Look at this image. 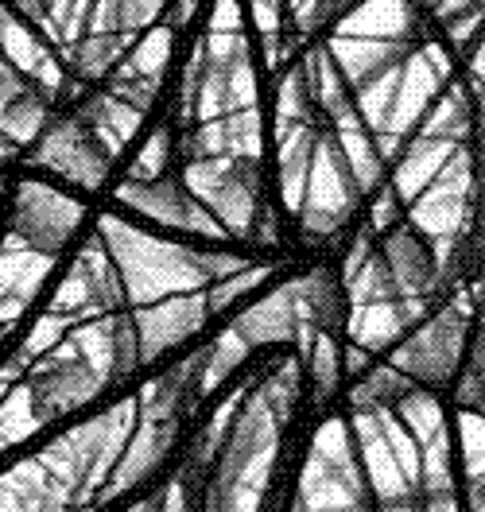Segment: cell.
<instances>
[{
	"label": "cell",
	"instance_id": "6da1fadb",
	"mask_svg": "<svg viewBox=\"0 0 485 512\" xmlns=\"http://www.w3.org/2000/svg\"><path fill=\"white\" fill-rule=\"evenodd\" d=\"M373 268L381 276V295L388 299H423V295L443 288L439 253L412 225H400L388 233Z\"/></svg>",
	"mask_w": 485,
	"mask_h": 512
},
{
	"label": "cell",
	"instance_id": "7a4b0ae2",
	"mask_svg": "<svg viewBox=\"0 0 485 512\" xmlns=\"http://www.w3.org/2000/svg\"><path fill=\"white\" fill-rule=\"evenodd\" d=\"M462 346H466V315L447 307L427 322L412 342H404V350L396 353V369L408 381L435 384L454 369V361L462 357Z\"/></svg>",
	"mask_w": 485,
	"mask_h": 512
},
{
	"label": "cell",
	"instance_id": "3957f363",
	"mask_svg": "<svg viewBox=\"0 0 485 512\" xmlns=\"http://www.w3.org/2000/svg\"><path fill=\"white\" fill-rule=\"evenodd\" d=\"M97 373L86 361H51L32 377V412L35 419H51L74 412L78 404L97 396Z\"/></svg>",
	"mask_w": 485,
	"mask_h": 512
},
{
	"label": "cell",
	"instance_id": "277c9868",
	"mask_svg": "<svg viewBox=\"0 0 485 512\" xmlns=\"http://www.w3.org/2000/svg\"><path fill=\"white\" fill-rule=\"evenodd\" d=\"M101 342H105V361H109V381H125L136 361H140V334H136V322L121 311L117 319L101 330Z\"/></svg>",
	"mask_w": 485,
	"mask_h": 512
},
{
	"label": "cell",
	"instance_id": "5b68a950",
	"mask_svg": "<svg viewBox=\"0 0 485 512\" xmlns=\"http://www.w3.org/2000/svg\"><path fill=\"white\" fill-rule=\"evenodd\" d=\"M412 388H416V381H408L400 369H377L373 377H369V384L361 388V404H377V408H385V404H400L404 396H412Z\"/></svg>",
	"mask_w": 485,
	"mask_h": 512
},
{
	"label": "cell",
	"instance_id": "8992f818",
	"mask_svg": "<svg viewBox=\"0 0 485 512\" xmlns=\"http://www.w3.org/2000/svg\"><path fill=\"white\" fill-rule=\"evenodd\" d=\"M8 4H12L20 16H28V20H39V24L51 16V0H8Z\"/></svg>",
	"mask_w": 485,
	"mask_h": 512
}]
</instances>
